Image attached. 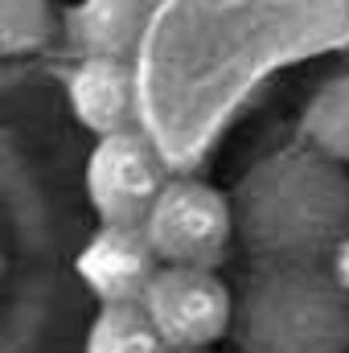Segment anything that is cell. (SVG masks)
<instances>
[{
    "instance_id": "1",
    "label": "cell",
    "mask_w": 349,
    "mask_h": 353,
    "mask_svg": "<svg viewBox=\"0 0 349 353\" xmlns=\"http://www.w3.org/2000/svg\"><path fill=\"white\" fill-rule=\"evenodd\" d=\"M235 234L263 263L325 259L349 226V181L325 152L288 148L251 169L235 205Z\"/></svg>"
},
{
    "instance_id": "2",
    "label": "cell",
    "mask_w": 349,
    "mask_h": 353,
    "mask_svg": "<svg viewBox=\"0 0 349 353\" xmlns=\"http://www.w3.org/2000/svg\"><path fill=\"white\" fill-rule=\"evenodd\" d=\"M230 325L247 353H349V292L317 259H271Z\"/></svg>"
},
{
    "instance_id": "3",
    "label": "cell",
    "mask_w": 349,
    "mask_h": 353,
    "mask_svg": "<svg viewBox=\"0 0 349 353\" xmlns=\"http://www.w3.org/2000/svg\"><path fill=\"white\" fill-rule=\"evenodd\" d=\"M140 226L161 263L218 271L235 243L230 197L206 185L201 176H165Z\"/></svg>"
},
{
    "instance_id": "4",
    "label": "cell",
    "mask_w": 349,
    "mask_h": 353,
    "mask_svg": "<svg viewBox=\"0 0 349 353\" xmlns=\"http://www.w3.org/2000/svg\"><path fill=\"white\" fill-rule=\"evenodd\" d=\"M165 350H201L226 337L235 321V296L214 267L161 263L140 296Z\"/></svg>"
},
{
    "instance_id": "5",
    "label": "cell",
    "mask_w": 349,
    "mask_h": 353,
    "mask_svg": "<svg viewBox=\"0 0 349 353\" xmlns=\"http://www.w3.org/2000/svg\"><path fill=\"white\" fill-rule=\"evenodd\" d=\"M161 185V157L136 128L99 136L87 161V197L103 222H144Z\"/></svg>"
},
{
    "instance_id": "6",
    "label": "cell",
    "mask_w": 349,
    "mask_h": 353,
    "mask_svg": "<svg viewBox=\"0 0 349 353\" xmlns=\"http://www.w3.org/2000/svg\"><path fill=\"white\" fill-rule=\"evenodd\" d=\"M157 251L140 222H103L79 255V275L99 304H132L157 275Z\"/></svg>"
},
{
    "instance_id": "7",
    "label": "cell",
    "mask_w": 349,
    "mask_h": 353,
    "mask_svg": "<svg viewBox=\"0 0 349 353\" xmlns=\"http://www.w3.org/2000/svg\"><path fill=\"white\" fill-rule=\"evenodd\" d=\"M70 107L79 123L94 136L132 128L136 115V74L132 58H103V54H83V62L70 74Z\"/></svg>"
},
{
    "instance_id": "8",
    "label": "cell",
    "mask_w": 349,
    "mask_h": 353,
    "mask_svg": "<svg viewBox=\"0 0 349 353\" xmlns=\"http://www.w3.org/2000/svg\"><path fill=\"white\" fill-rule=\"evenodd\" d=\"M148 29V0H83L70 12V37L83 54L132 58Z\"/></svg>"
},
{
    "instance_id": "9",
    "label": "cell",
    "mask_w": 349,
    "mask_h": 353,
    "mask_svg": "<svg viewBox=\"0 0 349 353\" xmlns=\"http://www.w3.org/2000/svg\"><path fill=\"white\" fill-rule=\"evenodd\" d=\"M87 353H165V341L140 300L103 304L99 316L90 321Z\"/></svg>"
},
{
    "instance_id": "10",
    "label": "cell",
    "mask_w": 349,
    "mask_h": 353,
    "mask_svg": "<svg viewBox=\"0 0 349 353\" xmlns=\"http://www.w3.org/2000/svg\"><path fill=\"white\" fill-rule=\"evenodd\" d=\"M304 140L329 161L349 165V74L325 83L304 107Z\"/></svg>"
},
{
    "instance_id": "11",
    "label": "cell",
    "mask_w": 349,
    "mask_h": 353,
    "mask_svg": "<svg viewBox=\"0 0 349 353\" xmlns=\"http://www.w3.org/2000/svg\"><path fill=\"white\" fill-rule=\"evenodd\" d=\"M54 12L50 0H0V58L33 54L50 41Z\"/></svg>"
},
{
    "instance_id": "12",
    "label": "cell",
    "mask_w": 349,
    "mask_h": 353,
    "mask_svg": "<svg viewBox=\"0 0 349 353\" xmlns=\"http://www.w3.org/2000/svg\"><path fill=\"white\" fill-rule=\"evenodd\" d=\"M333 275H337V283L349 292V234L337 243V251H333Z\"/></svg>"
}]
</instances>
